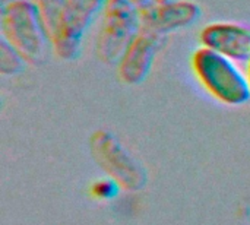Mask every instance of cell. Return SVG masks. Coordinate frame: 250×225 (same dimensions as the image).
<instances>
[{
  "label": "cell",
  "instance_id": "7",
  "mask_svg": "<svg viewBox=\"0 0 250 225\" xmlns=\"http://www.w3.org/2000/svg\"><path fill=\"white\" fill-rule=\"evenodd\" d=\"M164 40V35L142 28L117 64L120 79L127 85L142 83L148 78Z\"/></svg>",
  "mask_w": 250,
  "mask_h": 225
},
{
  "label": "cell",
  "instance_id": "3",
  "mask_svg": "<svg viewBox=\"0 0 250 225\" xmlns=\"http://www.w3.org/2000/svg\"><path fill=\"white\" fill-rule=\"evenodd\" d=\"M141 29V9L133 0H105L95 41L97 57L104 64L117 66Z\"/></svg>",
  "mask_w": 250,
  "mask_h": 225
},
{
  "label": "cell",
  "instance_id": "1",
  "mask_svg": "<svg viewBox=\"0 0 250 225\" xmlns=\"http://www.w3.org/2000/svg\"><path fill=\"white\" fill-rule=\"evenodd\" d=\"M1 38H4L29 64L45 61L51 45L50 34L31 0H16L1 4L0 10Z\"/></svg>",
  "mask_w": 250,
  "mask_h": 225
},
{
  "label": "cell",
  "instance_id": "10",
  "mask_svg": "<svg viewBox=\"0 0 250 225\" xmlns=\"http://www.w3.org/2000/svg\"><path fill=\"white\" fill-rule=\"evenodd\" d=\"M34 3L37 4V7L40 10V15L45 23L48 34L51 35V32L54 31V28L59 22L64 0H34Z\"/></svg>",
  "mask_w": 250,
  "mask_h": 225
},
{
  "label": "cell",
  "instance_id": "9",
  "mask_svg": "<svg viewBox=\"0 0 250 225\" xmlns=\"http://www.w3.org/2000/svg\"><path fill=\"white\" fill-rule=\"evenodd\" d=\"M26 60L4 38L0 40V73L18 75L25 69Z\"/></svg>",
  "mask_w": 250,
  "mask_h": 225
},
{
  "label": "cell",
  "instance_id": "11",
  "mask_svg": "<svg viewBox=\"0 0 250 225\" xmlns=\"http://www.w3.org/2000/svg\"><path fill=\"white\" fill-rule=\"evenodd\" d=\"M92 193L100 199H113L119 193V183L116 179H100L94 183Z\"/></svg>",
  "mask_w": 250,
  "mask_h": 225
},
{
  "label": "cell",
  "instance_id": "12",
  "mask_svg": "<svg viewBox=\"0 0 250 225\" xmlns=\"http://www.w3.org/2000/svg\"><path fill=\"white\" fill-rule=\"evenodd\" d=\"M248 78H249V82H250V59H249V61H248Z\"/></svg>",
  "mask_w": 250,
  "mask_h": 225
},
{
  "label": "cell",
  "instance_id": "14",
  "mask_svg": "<svg viewBox=\"0 0 250 225\" xmlns=\"http://www.w3.org/2000/svg\"><path fill=\"white\" fill-rule=\"evenodd\" d=\"M154 1H170V0H154Z\"/></svg>",
  "mask_w": 250,
  "mask_h": 225
},
{
  "label": "cell",
  "instance_id": "6",
  "mask_svg": "<svg viewBox=\"0 0 250 225\" xmlns=\"http://www.w3.org/2000/svg\"><path fill=\"white\" fill-rule=\"evenodd\" d=\"M202 47L215 51L236 63L250 59V26L239 22L218 20L205 25L199 34Z\"/></svg>",
  "mask_w": 250,
  "mask_h": 225
},
{
  "label": "cell",
  "instance_id": "8",
  "mask_svg": "<svg viewBox=\"0 0 250 225\" xmlns=\"http://www.w3.org/2000/svg\"><path fill=\"white\" fill-rule=\"evenodd\" d=\"M91 146L98 161L114 173L116 180H117V173L120 174L126 173L130 176L132 180H135V173L139 171V168L135 164V161L130 158L127 151L114 138V135L105 130H98L91 138ZM119 180H122V176L119 177Z\"/></svg>",
  "mask_w": 250,
  "mask_h": 225
},
{
  "label": "cell",
  "instance_id": "2",
  "mask_svg": "<svg viewBox=\"0 0 250 225\" xmlns=\"http://www.w3.org/2000/svg\"><path fill=\"white\" fill-rule=\"evenodd\" d=\"M192 69L202 86L220 102L242 105L250 101V82L236 61L201 47L192 54Z\"/></svg>",
  "mask_w": 250,
  "mask_h": 225
},
{
  "label": "cell",
  "instance_id": "4",
  "mask_svg": "<svg viewBox=\"0 0 250 225\" xmlns=\"http://www.w3.org/2000/svg\"><path fill=\"white\" fill-rule=\"evenodd\" d=\"M104 4L105 0H64L59 22L50 35L57 57L64 61L79 57L85 35L101 18Z\"/></svg>",
  "mask_w": 250,
  "mask_h": 225
},
{
  "label": "cell",
  "instance_id": "13",
  "mask_svg": "<svg viewBox=\"0 0 250 225\" xmlns=\"http://www.w3.org/2000/svg\"><path fill=\"white\" fill-rule=\"evenodd\" d=\"M9 1H16V0H1V4H4V3H9ZM31 1H34V0H31Z\"/></svg>",
  "mask_w": 250,
  "mask_h": 225
},
{
  "label": "cell",
  "instance_id": "5",
  "mask_svg": "<svg viewBox=\"0 0 250 225\" xmlns=\"http://www.w3.org/2000/svg\"><path fill=\"white\" fill-rule=\"evenodd\" d=\"M201 16V7L192 0L151 1L141 7L142 28L161 35L192 26Z\"/></svg>",
  "mask_w": 250,
  "mask_h": 225
}]
</instances>
